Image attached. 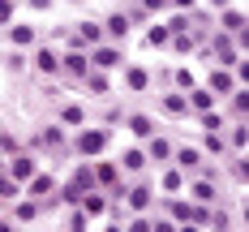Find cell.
I'll return each mask as SVG.
<instances>
[{
    "instance_id": "cell-1",
    "label": "cell",
    "mask_w": 249,
    "mask_h": 232,
    "mask_svg": "<svg viewBox=\"0 0 249 232\" xmlns=\"http://www.w3.org/2000/svg\"><path fill=\"white\" fill-rule=\"evenodd\" d=\"M73 151L77 155H103L107 151V133H103V129H82L73 138Z\"/></svg>"
},
{
    "instance_id": "cell-2",
    "label": "cell",
    "mask_w": 249,
    "mask_h": 232,
    "mask_svg": "<svg viewBox=\"0 0 249 232\" xmlns=\"http://www.w3.org/2000/svg\"><path fill=\"white\" fill-rule=\"evenodd\" d=\"M90 189H95V172H90V168H77L73 180L65 185V198H69V202H77V198H82V194H90Z\"/></svg>"
},
{
    "instance_id": "cell-3",
    "label": "cell",
    "mask_w": 249,
    "mask_h": 232,
    "mask_svg": "<svg viewBox=\"0 0 249 232\" xmlns=\"http://www.w3.org/2000/svg\"><path fill=\"white\" fill-rule=\"evenodd\" d=\"M9 177L18 180V185L30 180V177H35V159H30V155H13V159H9Z\"/></svg>"
},
{
    "instance_id": "cell-4",
    "label": "cell",
    "mask_w": 249,
    "mask_h": 232,
    "mask_svg": "<svg viewBox=\"0 0 249 232\" xmlns=\"http://www.w3.org/2000/svg\"><path fill=\"white\" fill-rule=\"evenodd\" d=\"M90 172H95V185H103V189H116V194H121V177H116V163H95Z\"/></svg>"
},
{
    "instance_id": "cell-5",
    "label": "cell",
    "mask_w": 249,
    "mask_h": 232,
    "mask_svg": "<svg viewBox=\"0 0 249 232\" xmlns=\"http://www.w3.org/2000/svg\"><path fill=\"white\" fill-rule=\"evenodd\" d=\"M35 146H39V151H65V133H60V125L43 129V133L35 138Z\"/></svg>"
},
{
    "instance_id": "cell-6",
    "label": "cell",
    "mask_w": 249,
    "mask_h": 232,
    "mask_svg": "<svg viewBox=\"0 0 249 232\" xmlns=\"http://www.w3.org/2000/svg\"><path fill=\"white\" fill-rule=\"evenodd\" d=\"M26 185H30V194H35V202H39V198H48L52 189H56V180H52V177H43V172H35V177L26 180Z\"/></svg>"
},
{
    "instance_id": "cell-7",
    "label": "cell",
    "mask_w": 249,
    "mask_h": 232,
    "mask_svg": "<svg viewBox=\"0 0 249 232\" xmlns=\"http://www.w3.org/2000/svg\"><path fill=\"white\" fill-rule=\"evenodd\" d=\"M77 202H82V211H86V215H103V211H107V198H103V194H95V189H90V194H82Z\"/></svg>"
},
{
    "instance_id": "cell-8",
    "label": "cell",
    "mask_w": 249,
    "mask_h": 232,
    "mask_svg": "<svg viewBox=\"0 0 249 232\" xmlns=\"http://www.w3.org/2000/svg\"><path fill=\"white\" fill-rule=\"evenodd\" d=\"M65 73L86 77V73H90V60H86V56H77V52H69V56H65Z\"/></svg>"
},
{
    "instance_id": "cell-9",
    "label": "cell",
    "mask_w": 249,
    "mask_h": 232,
    "mask_svg": "<svg viewBox=\"0 0 249 232\" xmlns=\"http://www.w3.org/2000/svg\"><path fill=\"white\" fill-rule=\"evenodd\" d=\"M168 215H172L176 224H194V202H168Z\"/></svg>"
},
{
    "instance_id": "cell-10",
    "label": "cell",
    "mask_w": 249,
    "mask_h": 232,
    "mask_svg": "<svg viewBox=\"0 0 249 232\" xmlns=\"http://www.w3.org/2000/svg\"><path fill=\"white\" fill-rule=\"evenodd\" d=\"M121 65V52L116 48H99L95 52V69H116Z\"/></svg>"
},
{
    "instance_id": "cell-11",
    "label": "cell",
    "mask_w": 249,
    "mask_h": 232,
    "mask_svg": "<svg viewBox=\"0 0 249 232\" xmlns=\"http://www.w3.org/2000/svg\"><path fill=\"white\" fill-rule=\"evenodd\" d=\"M206 90H215V95L232 90V73H224V69H219V73H211V77H206Z\"/></svg>"
},
{
    "instance_id": "cell-12",
    "label": "cell",
    "mask_w": 249,
    "mask_h": 232,
    "mask_svg": "<svg viewBox=\"0 0 249 232\" xmlns=\"http://www.w3.org/2000/svg\"><path fill=\"white\" fill-rule=\"evenodd\" d=\"M129 202H133V211H146L150 206V189L146 185H133V189H129Z\"/></svg>"
},
{
    "instance_id": "cell-13",
    "label": "cell",
    "mask_w": 249,
    "mask_h": 232,
    "mask_svg": "<svg viewBox=\"0 0 249 232\" xmlns=\"http://www.w3.org/2000/svg\"><path fill=\"white\" fill-rule=\"evenodd\" d=\"M163 112H168V116H185V112H189L185 95H168V99H163Z\"/></svg>"
},
{
    "instance_id": "cell-14",
    "label": "cell",
    "mask_w": 249,
    "mask_h": 232,
    "mask_svg": "<svg viewBox=\"0 0 249 232\" xmlns=\"http://www.w3.org/2000/svg\"><path fill=\"white\" fill-rule=\"evenodd\" d=\"M185 103H189L194 112H211V103H215V99H211V90H194V95H189Z\"/></svg>"
},
{
    "instance_id": "cell-15",
    "label": "cell",
    "mask_w": 249,
    "mask_h": 232,
    "mask_svg": "<svg viewBox=\"0 0 249 232\" xmlns=\"http://www.w3.org/2000/svg\"><path fill=\"white\" fill-rule=\"evenodd\" d=\"M103 39V30L95 22H86V26H77V43H99Z\"/></svg>"
},
{
    "instance_id": "cell-16",
    "label": "cell",
    "mask_w": 249,
    "mask_h": 232,
    "mask_svg": "<svg viewBox=\"0 0 249 232\" xmlns=\"http://www.w3.org/2000/svg\"><path fill=\"white\" fill-rule=\"evenodd\" d=\"M121 163L129 168V172H138V168H146V151H138V146H133V151H124Z\"/></svg>"
},
{
    "instance_id": "cell-17",
    "label": "cell",
    "mask_w": 249,
    "mask_h": 232,
    "mask_svg": "<svg viewBox=\"0 0 249 232\" xmlns=\"http://www.w3.org/2000/svg\"><path fill=\"white\" fill-rule=\"evenodd\" d=\"M168 155H172V142H168V138H155L150 151H146V159H168Z\"/></svg>"
},
{
    "instance_id": "cell-18",
    "label": "cell",
    "mask_w": 249,
    "mask_h": 232,
    "mask_svg": "<svg viewBox=\"0 0 249 232\" xmlns=\"http://www.w3.org/2000/svg\"><path fill=\"white\" fill-rule=\"evenodd\" d=\"M9 39H13L18 48H26V43H35V30H30V26H13V30H9Z\"/></svg>"
},
{
    "instance_id": "cell-19",
    "label": "cell",
    "mask_w": 249,
    "mask_h": 232,
    "mask_svg": "<svg viewBox=\"0 0 249 232\" xmlns=\"http://www.w3.org/2000/svg\"><path fill=\"white\" fill-rule=\"evenodd\" d=\"M129 129H133V133H138V138H150V116H133V121H129Z\"/></svg>"
},
{
    "instance_id": "cell-20",
    "label": "cell",
    "mask_w": 249,
    "mask_h": 232,
    "mask_svg": "<svg viewBox=\"0 0 249 232\" xmlns=\"http://www.w3.org/2000/svg\"><path fill=\"white\" fill-rule=\"evenodd\" d=\"M194 198H198V202H211V198H215V185H211V180H198V185H194Z\"/></svg>"
},
{
    "instance_id": "cell-21",
    "label": "cell",
    "mask_w": 249,
    "mask_h": 232,
    "mask_svg": "<svg viewBox=\"0 0 249 232\" xmlns=\"http://www.w3.org/2000/svg\"><path fill=\"white\" fill-rule=\"evenodd\" d=\"M0 194L4 198H18V180L9 177V172H0Z\"/></svg>"
},
{
    "instance_id": "cell-22",
    "label": "cell",
    "mask_w": 249,
    "mask_h": 232,
    "mask_svg": "<svg viewBox=\"0 0 249 232\" xmlns=\"http://www.w3.org/2000/svg\"><path fill=\"white\" fill-rule=\"evenodd\" d=\"M146 69H129V86H133V90H146Z\"/></svg>"
},
{
    "instance_id": "cell-23",
    "label": "cell",
    "mask_w": 249,
    "mask_h": 232,
    "mask_svg": "<svg viewBox=\"0 0 249 232\" xmlns=\"http://www.w3.org/2000/svg\"><path fill=\"white\" fill-rule=\"evenodd\" d=\"M176 163H180V168H198V151H189V146L176 151Z\"/></svg>"
},
{
    "instance_id": "cell-24",
    "label": "cell",
    "mask_w": 249,
    "mask_h": 232,
    "mask_svg": "<svg viewBox=\"0 0 249 232\" xmlns=\"http://www.w3.org/2000/svg\"><path fill=\"white\" fill-rule=\"evenodd\" d=\"M232 146H236V151H245V146H249V129H245V125L232 129Z\"/></svg>"
},
{
    "instance_id": "cell-25",
    "label": "cell",
    "mask_w": 249,
    "mask_h": 232,
    "mask_svg": "<svg viewBox=\"0 0 249 232\" xmlns=\"http://www.w3.org/2000/svg\"><path fill=\"white\" fill-rule=\"evenodd\" d=\"M39 211H43L39 202H18V219H35Z\"/></svg>"
},
{
    "instance_id": "cell-26",
    "label": "cell",
    "mask_w": 249,
    "mask_h": 232,
    "mask_svg": "<svg viewBox=\"0 0 249 232\" xmlns=\"http://www.w3.org/2000/svg\"><path fill=\"white\" fill-rule=\"evenodd\" d=\"M39 73H56V56L52 52H39Z\"/></svg>"
},
{
    "instance_id": "cell-27",
    "label": "cell",
    "mask_w": 249,
    "mask_h": 232,
    "mask_svg": "<svg viewBox=\"0 0 249 232\" xmlns=\"http://www.w3.org/2000/svg\"><path fill=\"white\" fill-rule=\"evenodd\" d=\"M124 30H129V22H124V18H112V22H107V35H112V39H121Z\"/></svg>"
},
{
    "instance_id": "cell-28",
    "label": "cell",
    "mask_w": 249,
    "mask_h": 232,
    "mask_svg": "<svg viewBox=\"0 0 249 232\" xmlns=\"http://www.w3.org/2000/svg\"><path fill=\"white\" fill-rule=\"evenodd\" d=\"M180 180H185V177H180L176 168H172V172H163V189H172V194H176V189H180Z\"/></svg>"
},
{
    "instance_id": "cell-29",
    "label": "cell",
    "mask_w": 249,
    "mask_h": 232,
    "mask_svg": "<svg viewBox=\"0 0 249 232\" xmlns=\"http://www.w3.org/2000/svg\"><path fill=\"white\" fill-rule=\"evenodd\" d=\"M60 121H65V125H82V107H65Z\"/></svg>"
},
{
    "instance_id": "cell-30",
    "label": "cell",
    "mask_w": 249,
    "mask_h": 232,
    "mask_svg": "<svg viewBox=\"0 0 249 232\" xmlns=\"http://www.w3.org/2000/svg\"><path fill=\"white\" fill-rule=\"evenodd\" d=\"M232 112H236V116H245V112H249V95H245V90L232 99Z\"/></svg>"
},
{
    "instance_id": "cell-31",
    "label": "cell",
    "mask_w": 249,
    "mask_h": 232,
    "mask_svg": "<svg viewBox=\"0 0 249 232\" xmlns=\"http://www.w3.org/2000/svg\"><path fill=\"white\" fill-rule=\"evenodd\" d=\"M0 155H18V142H13L9 133H0Z\"/></svg>"
},
{
    "instance_id": "cell-32",
    "label": "cell",
    "mask_w": 249,
    "mask_h": 232,
    "mask_svg": "<svg viewBox=\"0 0 249 232\" xmlns=\"http://www.w3.org/2000/svg\"><path fill=\"white\" fill-rule=\"evenodd\" d=\"M86 86H90V90H107V77H103V73H90V77H86Z\"/></svg>"
},
{
    "instance_id": "cell-33",
    "label": "cell",
    "mask_w": 249,
    "mask_h": 232,
    "mask_svg": "<svg viewBox=\"0 0 249 232\" xmlns=\"http://www.w3.org/2000/svg\"><path fill=\"white\" fill-rule=\"evenodd\" d=\"M146 39H150V43H155V48H159V43H168V30H159V26H155V30H150Z\"/></svg>"
},
{
    "instance_id": "cell-34",
    "label": "cell",
    "mask_w": 249,
    "mask_h": 232,
    "mask_svg": "<svg viewBox=\"0 0 249 232\" xmlns=\"http://www.w3.org/2000/svg\"><path fill=\"white\" fill-rule=\"evenodd\" d=\"M224 22H228V30H241V26H245V18H241V13H228Z\"/></svg>"
},
{
    "instance_id": "cell-35",
    "label": "cell",
    "mask_w": 249,
    "mask_h": 232,
    "mask_svg": "<svg viewBox=\"0 0 249 232\" xmlns=\"http://www.w3.org/2000/svg\"><path fill=\"white\" fill-rule=\"evenodd\" d=\"M69 232H86V215H73L69 219Z\"/></svg>"
},
{
    "instance_id": "cell-36",
    "label": "cell",
    "mask_w": 249,
    "mask_h": 232,
    "mask_svg": "<svg viewBox=\"0 0 249 232\" xmlns=\"http://www.w3.org/2000/svg\"><path fill=\"white\" fill-rule=\"evenodd\" d=\"M215 52H219L224 60H232V43H228V39H219V43H215Z\"/></svg>"
},
{
    "instance_id": "cell-37",
    "label": "cell",
    "mask_w": 249,
    "mask_h": 232,
    "mask_svg": "<svg viewBox=\"0 0 249 232\" xmlns=\"http://www.w3.org/2000/svg\"><path fill=\"white\" fill-rule=\"evenodd\" d=\"M129 232H150V219H133V224H129Z\"/></svg>"
},
{
    "instance_id": "cell-38",
    "label": "cell",
    "mask_w": 249,
    "mask_h": 232,
    "mask_svg": "<svg viewBox=\"0 0 249 232\" xmlns=\"http://www.w3.org/2000/svg\"><path fill=\"white\" fill-rule=\"evenodd\" d=\"M9 13H13V4H9V0H0V22H9Z\"/></svg>"
},
{
    "instance_id": "cell-39",
    "label": "cell",
    "mask_w": 249,
    "mask_h": 232,
    "mask_svg": "<svg viewBox=\"0 0 249 232\" xmlns=\"http://www.w3.org/2000/svg\"><path fill=\"white\" fill-rule=\"evenodd\" d=\"M150 232H176L172 224H150Z\"/></svg>"
},
{
    "instance_id": "cell-40",
    "label": "cell",
    "mask_w": 249,
    "mask_h": 232,
    "mask_svg": "<svg viewBox=\"0 0 249 232\" xmlns=\"http://www.w3.org/2000/svg\"><path fill=\"white\" fill-rule=\"evenodd\" d=\"M30 4H35V9H48V4H52V0H30Z\"/></svg>"
},
{
    "instance_id": "cell-41",
    "label": "cell",
    "mask_w": 249,
    "mask_h": 232,
    "mask_svg": "<svg viewBox=\"0 0 249 232\" xmlns=\"http://www.w3.org/2000/svg\"><path fill=\"white\" fill-rule=\"evenodd\" d=\"M180 232H198V224H185V228H180Z\"/></svg>"
},
{
    "instance_id": "cell-42",
    "label": "cell",
    "mask_w": 249,
    "mask_h": 232,
    "mask_svg": "<svg viewBox=\"0 0 249 232\" xmlns=\"http://www.w3.org/2000/svg\"><path fill=\"white\" fill-rule=\"evenodd\" d=\"M176 4H180V9H189V4H194V0H176Z\"/></svg>"
},
{
    "instance_id": "cell-43",
    "label": "cell",
    "mask_w": 249,
    "mask_h": 232,
    "mask_svg": "<svg viewBox=\"0 0 249 232\" xmlns=\"http://www.w3.org/2000/svg\"><path fill=\"white\" fill-rule=\"evenodd\" d=\"M0 232H13V224H0Z\"/></svg>"
},
{
    "instance_id": "cell-44",
    "label": "cell",
    "mask_w": 249,
    "mask_h": 232,
    "mask_svg": "<svg viewBox=\"0 0 249 232\" xmlns=\"http://www.w3.org/2000/svg\"><path fill=\"white\" fill-rule=\"evenodd\" d=\"M107 232H121V228H107Z\"/></svg>"
}]
</instances>
